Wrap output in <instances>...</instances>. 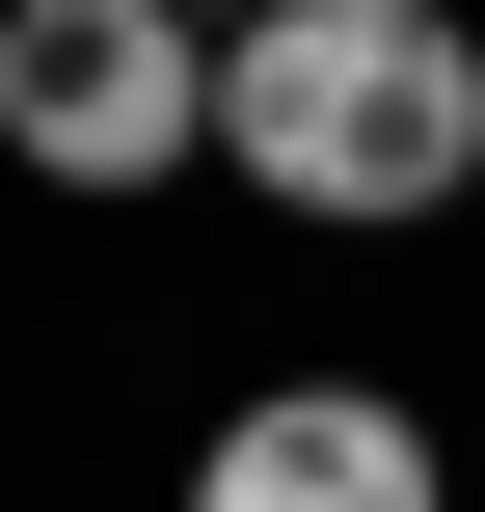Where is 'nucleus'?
Here are the masks:
<instances>
[{
	"mask_svg": "<svg viewBox=\"0 0 485 512\" xmlns=\"http://www.w3.org/2000/svg\"><path fill=\"white\" fill-rule=\"evenodd\" d=\"M216 162L270 216H324V243L459 216L485 189V27L459 0H270V27H216Z\"/></svg>",
	"mask_w": 485,
	"mask_h": 512,
	"instance_id": "obj_1",
	"label": "nucleus"
},
{
	"mask_svg": "<svg viewBox=\"0 0 485 512\" xmlns=\"http://www.w3.org/2000/svg\"><path fill=\"white\" fill-rule=\"evenodd\" d=\"M0 162L27 189H189L216 162V27L189 0H0Z\"/></svg>",
	"mask_w": 485,
	"mask_h": 512,
	"instance_id": "obj_2",
	"label": "nucleus"
},
{
	"mask_svg": "<svg viewBox=\"0 0 485 512\" xmlns=\"http://www.w3.org/2000/svg\"><path fill=\"white\" fill-rule=\"evenodd\" d=\"M189 512H459V459H432V405H378V378H270V405H216Z\"/></svg>",
	"mask_w": 485,
	"mask_h": 512,
	"instance_id": "obj_3",
	"label": "nucleus"
},
{
	"mask_svg": "<svg viewBox=\"0 0 485 512\" xmlns=\"http://www.w3.org/2000/svg\"><path fill=\"white\" fill-rule=\"evenodd\" d=\"M189 27H270V0H189Z\"/></svg>",
	"mask_w": 485,
	"mask_h": 512,
	"instance_id": "obj_4",
	"label": "nucleus"
}]
</instances>
